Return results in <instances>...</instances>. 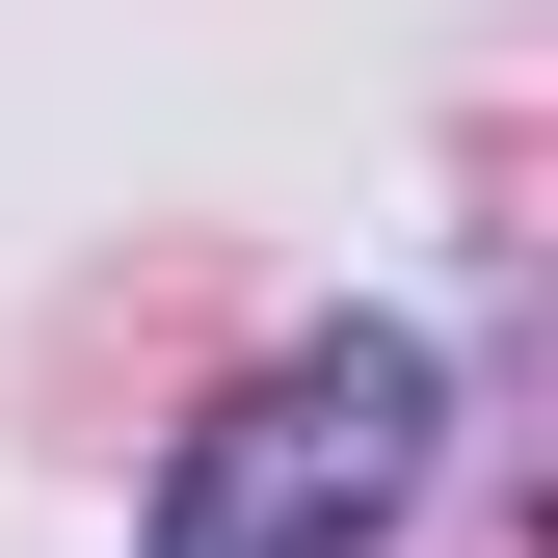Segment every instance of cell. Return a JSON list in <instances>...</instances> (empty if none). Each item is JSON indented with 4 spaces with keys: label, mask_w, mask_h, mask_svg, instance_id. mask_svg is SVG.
I'll use <instances>...</instances> for the list:
<instances>
[{
    "label": "cell",
    "mask_w": 558,
    "mask_h": 558,
    "mask_svg": "<svg viewBox=\"0 0 558 558\" xmlns=\"http://www.w3.org/2000/svg\"><path fill=\"white\" fill-rule=\"evenodd\" d=\"M426 426H452V373L399 319H345V345H293V373H240L214 426H186L160 558H373L399 506H426Z\"/></svg>",
    "instance_id": "obj_1"
}]
</instances>
